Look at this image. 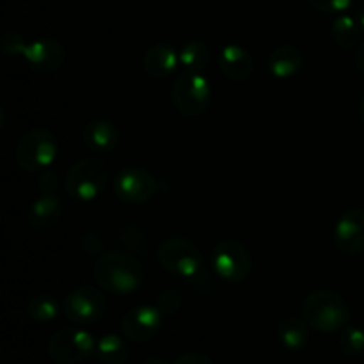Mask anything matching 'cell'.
<instances>
[{
  "label": "cell",
  "instance_id": "cell-1",
  "mask_svg": "<svg viewBox=\"0 0 364 364\" xmlns=\"http://www.w3.org/2000/svg\"><path fill=\"white\" fill-rule=\"evenodd\" d=\"M95 281L114 295H130L144 283L141 262L128 252H105L100 256L92 270Z\"/></svg>",
  "mask_w": 364,
  "mask_h": 364
},
{
  "label": "cell",
  "instance_id": "cell-2",
  "mask_svg": "<svg viewBox=\"0 0 364 364\" xmlns=\"http://www.w3.org/2000/svg\"><path fill=\"white\" fill-rule=\"evenodd\" d=\"M302 318L318 333H336L345 329L350 311L340 294L333 290H315L302 302Z\"/></svg>",
  "mask_w": 364,
  "mask_h": 364
},
{
  "label": "cell",
  "instance_id": "cell-3",
  "mask_svg": "<svg viewBox=\"0 0 364 364\" xmlns=\"http://www.w3.org/2000/svg\"><path fill=\"white\" fill-rule=\"evenodd\" d=\"M110 178V167L100 156H84L66 173V191L78 201H92L105 191Z\"/></svg>",
  "mask_w": 364,
  "mask_h": 364
},
{
  "label": "cell",
  "instance_id": "cell-4",
  "mask_svg": "<svg viewBox=\"0 0 364 364\" xmlns=\"http://www.w3.org/2000/svg\"><path fill=\"white\" fill-rule=\"evenodd\" d=\"M59 144L48 128L36 127L21 135L14 151L16 166L25 173H36L45 167H50L57 159Z\"/></svg>",
  "mask_w": 364,
  "mask_h": 364
},
{
  "label": "cell",
  "instance_id": "cell-5",
  "mask_svg": "<svg viewBox=\"0 0 364 364\" xmlns=\"http://www.w3.org/2000/svg\"><path fill=\"white\" fill-rule=\"evenodd\" d=\"M156 259L167 274L192 281L203 270L201 251L187 238H167L156 249Z\"/></svg>",
  "mask_w": 364,
  "mask_h": 364
},
{
  "label": "cell",
  "instance_id": "cell-6",
  "mask_svg": "<svg viewBox=\"0 0 364 364\" xmlns=\"http://www.w3.org/2000/svg\"><path fill=\"white\" fill-rule=\"evenodd\" d=\"M212 95V85L205 75L183 71L173 84L171 98L181 116L198 117L208 110Z\"/></svg>",
  "mask_w": 364,
  "mask_h": 364
},
{
  "label": "cell",
  "instance_id": "cell-7",
  "mask_svg": "<svg viewBox=\"0 0 364 364\" xmlns=\"http://www.w3.org/2000/svg\"><path fill=\"white\" fill-rule=\"evenodd\" d=\"M212 265L219 279L230 284H240L252 270V256L242 242L226 238L213 247Z\"/></svg>",
  "mask_w": 364,
  "mask_h": 364
},
{
  "label": "cell",
  "instance_id": "cell-8",
  "mask_svg": "<svg viewBox=\"0 0 364 364\" xmlns=\"http://www.w3.org/2000/svg\"><path fill=\"white\" fill-rule=\"evenodd\" d=\"M96 341L92 334L78 327H64L48 341V354L55 363L77 364L95 352Z\"/></svg>",
  "mask_w": 364,
  "mask_h": 364
},
{
  "label": "cell",
  "instance_id": "cell-9",
  "mask_svg": "<svg viewBox=\"0 0 364 364\" xmlns=\"http://www.w3.org/2000/svg\"><path fill=\"white\" fill-rule=\"evenodd\" d=\"M114 194L127 205H142L155 198L159 181L142 167H123L114 176Z\"/></svg>",
  "mask_w": 364,
  "mask_h": 364
},
{
  "label": "cell",
  "instance_id": "cell-10",
  "mask_svg": "<svg viewBox=\"0 0 364 364\" xmlns=\"http://www.w3.org/2000/svg\"><path fill=\"white\" fill-rule=\"evenodd\" d=\"M107 311V299L98 288L78 287L64 299V315L77 326H89L103 318Z\"/></svg>",
  "mask_w": 364,
  "mask_h": 364
},
{
  "label": "cell",
  "instance_id": "cell-11",
  "mask_svg": "<svg viewBox=\"0 0 364 364\" xmlns=\"http://www.w3.org/2000/svg\"><path fill=\"white\" fill-rule=\"evenodd\" d=\"M162 327V311L155 306H135L124 313L121 320V331L124 338L134 343L151 341Z\"/></svg>",
  "mask_w": 364,
  "mask_h": 364
},
{
  "label": "cell",
  "instance_id": "cell-12",
  "mask_svg": "<svg viewBox=\"0 0 364 364\" xmlns=\"http://www.w3.org/2000/svg\"><path fill=\"white\" fill-rule=\"evenodd\" d=\"M334 245L347 256L364 251V210H347L334 226Z\"/></svg>",
  "mask_w": 364,
  "mask_h": 364
},
{
  "label": "cell",
  "instance_id": "cell-13",
  "mask_svg": "<svg viewBox=\"0 0 364 364\" xmlns=\"http://www.w3.org/2000/svg\"><path fill=\"white\" fill-rule=\"evenodd\" d=\"M23 57L32 71L36 73H53L63 66L66 59V50L57 39L41 38L27 43Z\"/></svg>",
  "mask_w": 364,
  "mask_h": 364
},
{
  "label": "cell",
  "instance_id": "cell-14",
  "mask_svg": "<svg viewBox=\"0 0 364 364\" xmlns=\"http://www.w3.org/2000/svg\"><path fill=\"white\" fill-rule=\"evenodd\" d=\"M217 66H219L220 73L230 80L244 82L255 71V60L244 46L226 45L217 55Z\"/></svg>",
  "mask_w": 364,
  "mask_h": 364
},
{
  "label": "cell",
  "instance_id": "cell-15",
  "mask_svg": "<svg viewBox=\"0 0 364 364\" xmlns=\"http://www.w3.org/2000/svg\"><path fill=\"white\" fill-rule=\"evenodd\" d=\"M63 203L55 192H43L28 210V226L34 231H48L59 223Z\"/></svg>",
  "mask_w": 364,
  "mask_h": 364
},
{
  "label": "cell",
  "instance_id": "cell-16",
  "mask_svg": "<svg viewBox=\"0 0 364 364\" xmlns=\"http://www.w3.org/2000/svg\"><path fill=\"white\" fill-rule=\"evenodd\" d=\"M84 144L95 153H110L119 144V130L109 119H95L82 130Z\"/></svg>",
  "mask_w": 364,
  "mask_h": 364
},
{
  "label": "cell",
  "instance_id": "cell-17",
  "mask_svg": "<svg viewBox=\"0 0 364 364\" xmlns=\"http://www.w3.org/2000/svg\"><path fill=\"white\" fill-rule=\"evenodd\" d=\"M180 64V53L167 43H156L146 50L142 57V66L144 71L151 78H166L176 70Z\"/></svg>",
  "mask_w": 364,
  "mask_h": 364
},
{
  "label": "cell",
  "instance_id": "cell-18",
  "mask_svg": "<svg viewBox=\"0 0 364 364\" xmlns=\"http://www.w3.org/2000/svg\"><path fill=\"white\" fill-rule=\"evenodd\" d=\"M269 71L279 80L294 77L302 68V53L301 50L291 45H281L270 53L269 57Z\"/></svg>",
  "mask_w": 364,
  "mask_h": 364
},
{
  "label": "cell",
  "instance_id": "cell-19",
  "mask_svg": "<svg viewBox=\"0 0 364 364\" xmlns=\"http://www.w3.org/2000/svg\"><path fill=\"white\" fill-rule=\"evenodd\" d=\"M277 338L288 350H302L309 343V326L304 318L287 316L277 326Z\"/></svg>",
  "mask_w": 364,
  "mask_h": 364
},
{
  "label": "cell",
  "instance_id": "cell-20",
  "mask_svg": "<svg viewBox=\"0 0 364 364\" xmlns=\"http://www.w3.org/2000/svg\"><path fill=\"white\" fill-rule=\"evenodd\" d=\"M210 50L199 39H191L185 43L180 50V66L185 71H194V73H203L210 63Z\"/></svg>",
  "mask_w": 364,
  "mask_h": 364
},
{
  "label": "cell",
  "instance_id": "cell-21",
  "mask_svg": "<svg viewBox=\"0 0 364 364\" xmlns=\"http://www.w3.org/2000/svg\"><path fill=\"white\" fill-rule=\"evenodd\" d=\"M96 354L103 364H124L128 359V347L117 334H105L96 345Z\"/></svg>",
  "mask_w": 364,
  "mask_h": 364
},
{
  "label": "cell",
  "instance_id": "cell-22",
  "mask_svg": "<svg viewBox=\"0 0 364 364\" xmlns=\"http://www.w3.org/2000/svg\"><path fill=\"white\" fill-rule=\"evenodd\" d=\"M361 25L355 18L348 16V14H343V16L336 18L333 25V38L341 48L352 50L359 43V38H361Z\"/></svg>",
  "mask_w": 364,
  "mask_h": 364
},
{
  "label": "cell",
  "instance_id": "cell-23",
  "mask_svg": "<svg viewBox=\"0 0 364 364\" xmlns=\"http://www.w3.org/2000/svg\"><path fill=\"white\" fill-rule=\"evenodd\" d=\"M59 301L50 294H38L28 301L27 313L34 322L48 323L59 315Z\"/></svg>",
  "mask_w": 364,
  "mask_h": 364
},
{
  "label": "cell",
  "instance_id": "cell-24",
  "mask_svg": "<svg viewBox=\"0 0 364 364\" xmlns=\"http://www.w3.org/2000/svg\"><path fill=\"white\" fill-rule=\"evenodd\" d=\"M340 348L348 358H358L364 354V331L359 327H345L341 331Z\"/></svg>",
  "mask_w": 364,
  "mask_h": 364
},
{
  "label": "cell",
  "instance_id": "cell-25",
  "mask_svg": "<svg viewBox=\"0 0 364 364\" xmlns=\"http://www.w3.org/2000/svg\"><path fill=\"white\" fill-rule=\"evenodd\" d=\"M181 304H183V297H181L180 291L173 290V288L164 290L156 297V308L162 313H166V315H176L181 309Z\"/></svg>",
  "mask_w": 364,
  "mask_h": 364
},
{
  "label": "cell",
  "instance_id": "cell-26",
  "mask_svg": "<svg viewBox=\"0 0 364 364\" xmlns=\"http://www.w3.org/2000/svg\"><path fill=\"white\" fill-rule=\"evenodd\" d=\"M0 45H2V50L6 55H23V50L27 46V43L23 41L18 32L14 31H7L2 34V39H0Z\"/></svg>",
  "mask_w": 364,
  "mask_h": 364
},
{
  "label": "cell",
  "instance_id": "cell-27",
  "mask_svg": "<svg viewBox=\"0 0 364 364\" xmlns=\"http://www.w3.org/2000/svg\"><path fill=\"white\" fill-rule=\"evenodd\" d=\"M316 11L320 13H341V11H347L350 7L352 0H308Z\"/></svg>",
  "mask_w": 364,
  "mask_h": 364
},
{
  "label": "cell",
  "instance_id": "cell-28",
  "mask_svg": "<svg viewBox=\"0 0 364 364\" xmlns=\"http://www.w3.org/2000/svg\"><path fill=\"white\" fill-rule=\"evenodd\" d=\"M173 364H215L208 355L198 354V352H188V354L180 355Z\"/></svg>",
  "mask_w": 364,
  "mask_h": 364
},
{
  "label": "cell",
  "instance_id": "cell-29",
  "mask_svg": "<svg viewBox=\"0 0 364 364\" xmlns=\"http://www.w3.org/2000/svg\"><path fill=\"white\" fill-rule=\"evenodd\" d=\"M355 66H358V70L364 75V43L359 46L358 53H355Z\"/></svg>",
  "mask_w": 364,
  "mask_h": 364
},
{
  "label": "cell",
  "instance_id": "cell-30",
  "mask_svg": "<svg viewBox=\"0 0 364 364\" xmlns=\"http://www.w3.org/2000/svg\"><path fill=\"white\" fill-rule=\"evenodd\" d=\"M144 364H169V363H167L162 355H149V358L144 361Z\"/></svg>",
  "mask_w": 364,
  "mask_h": 364
},
{
  "label": "cell",
  "instance_id": "cell-31",
  "mask_svg": "<svg viewBox=\"0 0 364 364\" xmlns=\"http://www.w3.org/2000/svg\"><path fill=\"white\" fill-rule=\"evenodd\" d=\"M358 21H359V25H361V28L364 31V9H361V13L358 14Z\"/></svg>",
  "mask_w": 364,
  "mask_h": 364
},
{
  "label": "cell",
  "instance_id": "cell-32",
  "mask_svg": "<svg viewBox=\"0 0 364 364\" xmlns=\"http://www.w3.org/2000/svg\"><path fill=\"white\" fill-rule=\"evenodd\" d=\"M359 116H361V121L364 123V96L361 100V105H359Z\"/></svg>",
  "mask_w": 364,
  "mask_h": 364
}]
</instances>
